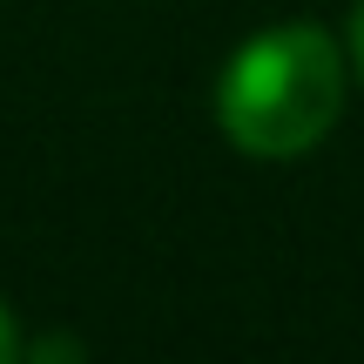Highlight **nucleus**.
I'll return each instance as SVG.
<instances>
[{
  "label": "nucleus",
  "instance_id": "obj_2",
  "mask_svg": "<svg viewBox=\"0 0 364 364\" xmlns=\"http://www.w3.org/2000/svg\"><path fill=\"white\" fill-rule=\"evenodd\" d=\"M27 351V338H21V324H14V311H7V297H0V364H14Z\"/></svg>",
  "mask_w": 364,
  "mask_h": 364
},
{
  "label": "nucleus",
  "instance_id": "obj_1",
  "mask_svg": "<svg viewBox=\"0 0 364 364\" xmlns=\"http://www.w3.org/2000/svg\"><path fill=\"white\" fill-rule=\"evenodd\" d=\"M351 54L317 21L250 34L216 75V129L250 162H297L338 129Z\"/></svg>",
  "mask_w": 364,
  "mask_h": 364
},
{
  "label": "nucleus",
  "instance_id": "obj_3",
  "mask_svg": "<svg viewBox=\"0 0 364 364\" xmlns=\"http://www.w3.org/2000/svg\"><path fill=\"white\" fill-rule=\"evenodd\" d=\"M21 358H88V344L81 338H41V344H27Z\"/></svg>",
  "mask_w": 364,
  "mask_h": 364
},
{
  "label": "nucleus",
  "instance_id": "obj_4",
  "mask_svg": "<svg viewBox=\"0 0 364 364\" xmlns=\"http://www.w3.org/2000/svg\"><path fill=\"white\" fill-rule=\"evenodd\" d=\"M344 54H351V75L364 81V0L351 7V34H344Z\"/></svg>",
  "mask_w": 364,
  "mask_h": 364
}]
</instances>
